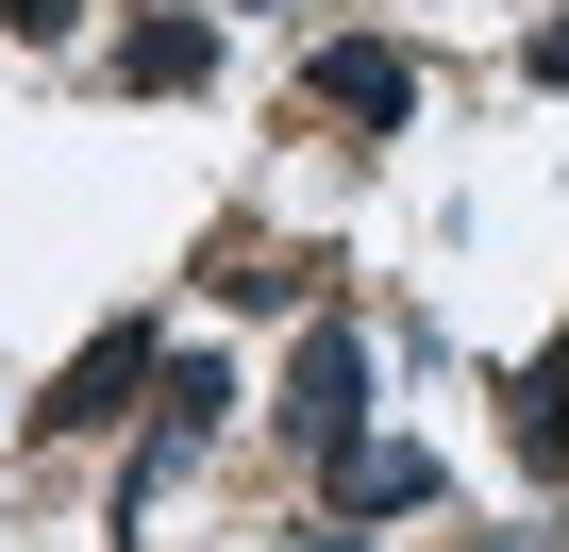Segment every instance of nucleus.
Returning a JSON list of instances; mask_svg holds the SVG:
<instances>
[{
	"mask_svg": "<svg viewBox=\"0 0 569 552\" xmlns=\"http://www.w3.org/2000/svg\"><path fill=\"white\" fill-rule=\"evenodd\" d=\"M302 101H319V118H352V134H402V118H419V68H402L386 34H319Z\"/></svg>",
	"mask_w": 569,
	"mask_h": 552,
	"instance_id": "4",
	"label": "nucleus"
},
{
	"mask_svg": "<svg viewBox=\"0 0 569 552\" xmlns=\"http://www.w3.org/2000/svg\"><path fill=\"white\" fill-rule=\"evenodd\" d=\"M134 101H184V84H218V0H151V18H118V51H101Z\"/></svg>",
	"mask_w": 569,
	"mask_h": 552,
	"instance_id": "3",
	"label": "nucleus"
},
{
	"mask_svg": "<svg viewBox=\"0 0 569 552\" xmlns=\"http://www.w3.org/2000/svg\"><path fill=\"white\" fill-rule=\"evenodd\" d=\"M436 485H452V469H436V452H419V435H369V452H352V469H336V519H419V502H436Z\"/></svg>",
	"mask_w": 569,
	"mask_h": 552,
	"instance_id": "5",
	"label": "nucleus"
},
{
	"mask_svg": "<svg viewBox=\"0 0 569 552\" xmlns=\"http://www.w3.org/2000/svg\"><path fill=\"white\" fill-rule=\"evenodd\" d=\"M519 68H536V84H569V0H552V18L519 34Z\"/></svg>",
	"mask_w": 569,
	"mask_h": 552,
	"instance_id": "7",
	"label": "nucleus"
},
{
	"mask_svg": "<svg viewBox=\"0 0 569 552\" xmlns=\"http://www.w3.org/2000/svg\"><path fill=\"white\" fill-rule=\"evenodd\" d=\"M218 419H234V369H218V352H168V369H151V435H168V452H218Z\"/></svg>",
	"mask_w": 569,
	"mask_h": 552,
	"instance_id": "6",
	"label": "nucleus"
},
{
	"mask_svg": "<svg viewBox=\"0 0 569 552\" xmlns=\"http://www.w3.org/2000/svg\"><path fill=\"white\" fill-rule=\"evenodd\" d=\"M218 18H234V0H218Z\"/></svg>",
	"mask_w": 569,
	"mask_h": 552,
	"instance_id": "9",
	"label": "nucleus"
},
{
	"mask_svg": "<svg viewBox=\"0 0 569 552\" xmlns=\"http://www.w3.org/2000/svg\"><path fill=\"white\" fill-rule=\"evenodd\" d=\"M84 18V0H0V34H68Z\"/></svg>",
	"mask_w": 569,
	"mask_h": 552,
	"instance_id": "8",
	"label": "nucleus"
},
{
	"mask_svg": "<svg viewBox=\"0 0 569 552\" xmlns=\"http://www.w3.org/2000/svg\"><path fill=\"white\" fill-rule=\"evenodd\" d=\"M168 369V335L151 319H118V335H84L68 369H51V402H34V435H101V419H134V385Z\"/></svg>",
	"mask_w": 569,
	"mask_h": 552,
	"instance_id": "2",
	"label": "nucleus"
},
{
	"mask_svg": "<svg viewBox=\"0 0 569 552\" xmlns=\"http://www.w3.org/2000/svg\"><path fill=\"white\" fill-rule=\"evenodd\" d=\"M369 385H386V369H369V335H352L336 302H302V369H284V435H302L319 469H352V452H369Z\"/></svg>",
	"mask_w": 569,
	"mask_h": 552,
	"instance_id": "1",
	"label": "nucleus"
}]
</instances>
